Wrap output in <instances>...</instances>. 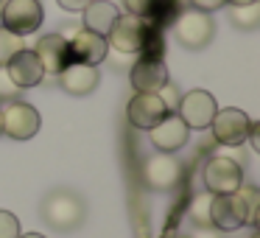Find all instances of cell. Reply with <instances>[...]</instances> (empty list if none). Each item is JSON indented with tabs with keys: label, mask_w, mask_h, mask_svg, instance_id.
Wrapping results in <instances>:
<instances>
[{
	"label": "cell",
	"mask_w": 260,
	"mask_h": 238,
	"mask_svg": "<svg viewBox=\"0 0 260 238\" xmlns=\"http://www.w3.org/2000/svg\"><path fill=\"white\" fill-rule=\"evenodd\" d=\"M0 124H3V135L12 140H31L42 126V115L28 101L14 98L0 104Z\"/></svg>",
	"instance_id": "277c9868"
},
{
	"label": "cell",
	"mask_w": 260,
	"mask_h": 238,
	"mask_svg": "<svg viewBox=\"0 0 260 238\" xmlns=\"http://www.w3.org/2000/svg\"><path fill=\"white\" fill-rule=\"evenodd\" d=\"M45 20V9L40 0H3L0 6V25L9 28L12 34L28 37Z\"/></svg>",
	"instance_id": "5b68a950"
},
{
	"label": "cell",
	"mask_w": 260,
	"mask_h": 238,
	"mask_svg": "<svg viewBox=\"0 0 260 238\" xmlns=\"http://www.w3.org/2000/svg\"><path fill=\"white\" fill-rule=\"evenodd\" d=\"M6 73L20 90H28V87H37L45 81V70H42V62L37 59V53L31 48H23L20 53H14L12 62L6 65Z\"/></svg>",
	"instance_id": "2e32d148"
},
{
	"label": "cell",
	"mask_w": 260,
	"mask_h": 238,
	"mask_svg": "<svg viewBox=\"0 0 260 238\" xmlns=\"http://www.w3.org/2000/svg\"><path fill=\"white\" fill-rule=\"evenodd\" d=\"M165 115H168V107L162 104V98H159L157 93H137L129 101V107H126L129 124L135 126V129H143V132L154 129Z\"/></svg>",
	"instance_id": "7c38bea8"
},
{
	"label": "cell",
	"mask_w": 260,
	"mask_h": 238,
	"mask_svg": "<svg viewBox=\"0 0 260 238\" xmlns=\"http://www.w3.org/2000/svg\"><path fill=\"white\" fill-rule=\"evenodd\" d=\"M68 51H70V62H81V65H98L109 56V45L107 37H98L87 28H76L68 37Z\"/></svg>",
	"instance_id": "30bf717a"
},
{
	"label": "cell",
	"mask_w": 260,
	"mask_h": 238,
	"mask_svg": "<svg viewBox=\"0 0 260 238\" xmlns=\"http://www.w3.org/2000/svg\"><path fill=\"white\" fill-rule=\"evenodd\" d=\"M123 6H126V14H135V17L148 20V14L154 12V6H157V0H123Z\"/></svg>",
	"instance_id": "d4e9b609"
},
{
	"label": "cell",
	"mask_w": 260,
	"mask_h": 238,
	"mask_svg": "<svg viewBox=\"0 0 260 238\" xmlns=\"http://www.w3.org/2000/svg\"><path fill=\"white\" fill-rule=\"evenodd\" d=\"M187 137H190V129H187V124L176 112H168L154 129H148L151 146L157 148V152H165V154L179 152V148L187 143Z\"/></svg>",
	"instance_id": "5bb4252c"
},
{
	"label": "cell",
	"mask_w": 260,
	"mask_h": 238,
	"mask_svg": "<svg viewBox=\"0 0 260 238\" xmlns=\"http://www.w3.org/2000/svg\"><path fill=\"white\" fill-rule=\"evenodd\" d=\"M187 6H190V9H199V12L213 14V12H218V9L226 6V0H187Z\"/></svg>",
	"instance_id": "4316f807"
},
{
	"label": "cell",
	"mask_w": 260,
	"mask_h": 238,
	"mask_svg": "<svg viewBox=\"0 0 260 238\" xmlns=\"http://www.w3.org/2000/svg\"><path fill=\"white\" fill-rule=\"evenodd\" d=\"M17 96H20V87L9 79L6 68H0V104H3V101H14Z\"/></svg>",
	"instance_id": "484cf974"
},
{
	"label": "cell",
	"mask_w": 260,
	"mask_h": 238,
	"mask_svg": "<svg viewBox=\"0 0 260 238\" xmlns=\"http://www.w3.org/2000/svg\"><path fill=\"white\" fill-rule=\"evenodd\" d=\"M243 185V165L232 157H210L204 165V188L213 196L235 193Z\"/></svg>",
	"instance_id": "8992f818"
},
{
	"label": "cell",
	"mask_w": 260,
	"mask_h": 238,
	"mask_svg": "<svg viewBox=\"0 0 260 238\" xmlns=\"http://www.w3.org/2000/svg\"><path fill=\"white\" fill-rule=\"evenodd\" d=\"M249 126H252V121H249V115L243 112V109L226 107V109H218V112H215L210 129H213V140L215 143L230 146V148H238V146L246 143Z\"/></svg>",
	"instance_id": "52a82bcc"
},
{
	"label": "cell",
	"mask_w": 260,
	"mask_h": 238,
	"mask_svg": "<svg viewBox=\"0 0 260 238\" xmlns=\"http://www.w3.org/2000/svg\"><path fill=\"white\" fill-rule=\"evenodd\" d=\"M159 98H162V104L168 107V112H176V107H179V98H182V93H179V87L174 84V81H165L162 87H159V93H157Z\"/></svg>",
	"instance_id": "603a6c76"
},
{
	"label": "cell",
	"mask_w": 260,
	"mask_h": 238,
	"mask_svg": "<svg viewBox=\"0 0 260 238\" xmlns=\"http://www.w3.org/2000/svg\"><path fill=\"white\" fill-rule=\"evenodd\" d=\"M42 219L59 232H70L84 221V199L76 196L68 188H59V191H51L45 199H42Z\"/></svg>",
	"instance_id": "6da1fadb"
},
{
	"label": "cell",
	"mask_w": 260,
	"mask_h": 238,
	"mask_svg": "<svg viewBox=\"0 0 260 238\" xmlns=\"http://www.w3.org/2000/svg\"><path fill=\"white\" fill-rule=\"evenodd\" d=\"M37 53V59L42 62L45 76H59L64 68L70 65V51H68V40L62 34H45L37 40V45L31 48Z\"/></svg>",
	"instance_id": "9a60e30c"
},
{
	"label": "cell",
	"mask_w": 260,
	"mask_h": 238,
	"mask_svg": "<svg viewBox=\"0 0 260 238\" xmlns=\"http://www.w3.org/2000/svg\"><path fill=\"white\" fill-rule=\"evenodd\" d=\"M210 224L221 232H232L246 224V204L238 193H221L210 202Z\"/></svg>",
	"instance_id": "8fae6325"
},
{
	"label": "cell",
	"mask_w": 260,
	"mask_h": 238,
	"mask_svg": "<svg viewBox=\"0 0 260 238\" xmlns=\"http://www.w3.org/2000/svg\"><path fill=\"white\" fill-rule=\"evenodd\" d=\"M252 238H260V235H252Z\"/></svg>",
	"instance_id": "d6a6232c"
},
{
	"label": "cell",
	"mask_w": 260,
	"mask_h": 238,
	"mask_svg": "<svg viewBox=\"0 0 260 238\" xmlns=\"http://www.w3.org/2000/svg\"><path fill=\"white\" fill-rule=\"evenodd\" d=\"M25 48V40L20 34H12L9 28H3L0 25V68H6L9 62H12L14 53H20Z\"/></svg>",
	"instance_id": "44dd1931"
},
{
	"label": "cell",
	"mask_w": 260,
	"mask_h": 238,
	"mask_svg": "<svg viewBox=\"0 0 260 238\" xmlns=\"http://www.w3.org/2000/svg\"><path fill=\"white\" fill-rule=\"evenodd\" d=\"M20 235V221L14 213L0 210V238H17Z\"/></svg>",
	"instance_id": "cb8c5ba5"
},
{
	"label": "cell",
	"mask_w": 260,
	"mask_h": 238,
	"mask_svg": "<svg viewBox=\"0 0 260 238\" xmlns=\"http://www.w3.org/2000/svg\"><path fill=\"white\" fill-rule=\"evenodd\" d=\"M215 112H218V104L207 90H187L176 107V115L187 124V129H210Z\"/></svg>",
	"instance_id": "ba28073f"
},
{
	"label": "cell",
	"mask_w": 260,
	"mask_h": 238,
	"mask_svg": "<svg viewBox=\"0 0 260 238\" xmlns=\"http://www.w3.org/2000/svg\"><path fill=\"white\" fill-rule=\"evenodd\" d=\"M56 3L64 12H84V9L90 6V0H56Z\"/></svg>",
	"instance_id": "83f0119b"
},
{
	"label": "cell",
	"mask_w": 260,
	"mask_h": 238,
	"mask_svg": "<svg viewBox=\"0 0 260 238\" xmlns=\"http://www.w3.org/2000/svg\"><path fill=\"white\" fill-rule=\"evenodd\" d=\"M190 238H224V232L215 230V227H196Z\"/></svg>",
	"instance_id": "f1b7e54d"
},
{
	"label": "cell",
	"mask_w": 260,
	"mask_h": 238,
	"mask_svg": "<svg viewBox=\"0 0 260 238\" xmlns=\"http://www.w3.org/2000/svg\"><path fill=\"white\" fill-rule=\"evenodd\" d=\"M230 23L241 31H252L260 25V0L246 6H230Z\"/></svg>",
	"instance_id": "d6986e66"
},
{
	"label": "cell",
	"mask_w": 260,
	"mask_h": 238,
	"mask_svg": "<svg viewBox=\"0 0 260 238\" xmlns=\"http://www.w3.org/2000/svg\"><path fill=\"white\" fill-rule=\"evenodd\" d=\"M17 238H45V235H40V232H28V235H17Z\"/></svg>",
	"instance_id": "1f68e13d"
},
{
	"label": "cell",
	"mask_w": 260,
	"mask_h": 238,
	"mask_svg": "<svg viewBox=\"0 0 260 238\" xmlns=\"http://www.w3.org/2000/svg\"><path fill=\"white\" fill-rule=\"evenodd\" d=\"M59 79V87L70 96H90L92 90L98 87V68L92 65H81V62H70L62 73L56 76Z\"/></svg>",
	"instance_id": "e0dca14e"
},
{
	"label": "cell",
	"mask_w": 260,
	"mask_h": 238,
	"mask_svg": "<svg viewBox=\"0 0 260 238\" xmlns=\"http://www.w3.org/2000/svg\"><path fill=\"white\" fill-rule=\"evenodd\" d=\"M143 180L151 191H171V188L179 185L182 180V163L174 157V154L157 152L146 160L143 165Z\"/></svg>",
	"instance_id": "9c48e42d"
},
{
	"label": "cell",
	"mask_w": 260,
	"mask_h": 238,
	"mask_svg": "<svg viewBox=\"0 0 260 238\" xmlns=\"http://www.w3.org/2000/svg\"><path fill=\"white\" fill-rule=\"evenodd\" d=\"M174 37L179 40V45L190 48V51H202L213 42L215 37V20L207 12H199V9H182L179 17L174 20Z\"/></svg>",
	"instance_id": "7a4b0ae2"
},
{
	"label": "cell",
	"mask_w": 260,
	"mask_h": 238,
	"mask_svg": "<svg viewBox=\"0 0 260 238\" xmlns=\"http://www.w3.org/2000/svg\"><path fill=\"white\" fill-rule=\"evenodd\" d=\"M246 3H254V0H226V6H246Z\"/></svg>",
	"instance_id": "4dcf8cb0"
},
{
	"label": "cell",
	"mask_w": 260,
	"mask_h": 238,
	"mask_svg": "<svg viewBox=\"0 0 260 238\" xmlns=\"http://www.w3.org/2000/svg\"><path fill=\"white\" fill-rule=\"evenodd\" d=\"M84 28L92 31V34L98 37H107L109 31H112L115 20L120 17V9L115 6V3H109V0H90V6L84 9Z\"/></svg>",
	"instance_id": "ac0fdd59"
},
{
	"label": "cell",
	"mask_w": 260,
	"mask_h": 238,
	"mask_svg": "<svg viewBox=\"0 0 260 238\" xmlns=\"http://www.w3.org/2000/svg\"><path fill=\"white\" fill-rule=\"evenodd\" d=\"M238 196L243 199V204H246V224H257V213H260V191L254 185H241L238 188Z\"/></svg>",
	"instance_id": "7402d4cb"
},
{
	"label": "cell",
	"mask_w": 260,
	"mask_h": 238,
	"mask_svg": "<svg viewBox=\"0 0 260 238\" xmlns=\"http://www.w3.org/2000/svg\"><path fill=\"white\" fill-rule=\"evenodd\" d=\"M210 202H213V193L210 191H202L199 196H193L190 207H187V216L196 227H213L210 224Z\"/></svg>",
	"instance_id": "ffe728a7"
},
{
	"label": "cell",
	"mask_w": 260,
	"mask_h": 238,
	"mask_svg": "<svg viewBox=\"0 0 260 238\" xmlns=\"http://www.w3.org/2000/svg\"><path fill=\"white\" fill-rule=\"evenodd\" d=\"M246 140H252V146L260 148V126H257V124L249 126V137H246Z\"/></svg>",
	"instance_id": "f546056e"
},
{
	"label": "cell",
	"mask_w": 260,
	"mask_h": 238,
	"mask_svg": "<svg viewBox=\"0 0 260 238\" xmlns=\"http://www.w3.org/2000/svg\"><path fill=\"white\" fill-rule=\"evenodd\" d=\"M151 25L143 17H135V14H120L115 20L112 31L107 34V45L112 51H118L120 56H137L143 51V45L151 37Z\"/></svg>",
	"instance_id": "3957f363"
},
{
	"label": "cell",
	"mask_w": 260,
	"mask_h": 238,
	"mask_svg": "<svg viewBox=\"0 0 260 238\" xmlns=\"http://www.w3.org/2000/svg\"><path fill=\"white\" fill-rule=\"evenodd\" d=\"M168 81V68L162 56H137L129 70V84L135 93H159V87Z\"/></svg>",
	"instance_id": "4fadbf2b"
}]
</instances>
